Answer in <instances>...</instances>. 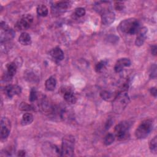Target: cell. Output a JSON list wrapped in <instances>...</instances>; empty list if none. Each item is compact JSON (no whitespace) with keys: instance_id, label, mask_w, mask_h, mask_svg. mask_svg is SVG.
<instances>
[{"instance_id":"cell-1","label":"cell","mask_w":157,"mask_h":157,"mask_svg":"<svg viewBox=\"0 0 157 157\" xmlns=\"http://www.w3.org/2000/svg\"><path fill=\"white\" fill-rule=\"evenodd\" d=\"M130 100L128 94L124 90L118 93L112 102V109L116 113H121L129 104Z\"/></svg>"},{"instance_id":"cell-2","label":"cell","mask_w":157,"mask_h":157,"mask_svg":"<svg viewBox=\"0 0 157 157\" xmlns=\"http://www.w3.org/2000/svg\"><path fill=\"white\" fill-rule=\"evenodd\" d=\"M118 29L123 33L132 35L137 33L140 29V25L136 19L129 18L121 21Z\"/></svg>"},{"instance_id":"cell-3","label":"cell","mask_w":157,"mask_h":157,"mask_svg":"<svg viewBox=\"0 0 157 157\" xmlns=\"http://www.w3.org/2000/svg\"><path fill=\"white\" fill-rule=\"evenodd\" d=\"M75 146V138L71 134L64 136L62 139L61 148V156L70 157L74 155Z\"/></svg>"},{"instance_id":"cell-4","label":"cell","mask_w":157,"mask_h":157,"mask_svg":"<svg viewBox=\"0 0 157 157\" xmlns=\"http://www.w3.org/2000/svg\"><path fill=\"white\" fill-rule=\"evenodd\" d=\"M153 129V121L151 119L144 120L137 127L135 131V136L137 139L145 138L150 133Z\"/></svg>"},{"instance_id":"cell-5","label":"cell","mask_w":157,"mask_h":157,"mask_svg":"<svg viewBox=\"0 0 157 157\" xmlns=\"http://www.w3.org/2000/svg\"><path fill=\"white\" fill-rule=\"evenodd\" d=\"M130 124L128 121H123L118 124L115 128V134L118 140H123L128 137V130Z\"/></svg>"},{"instance_id":"cell-6","label":"cell","mask_w":157,"mask_h":157,"mask_svg":"<svg viewBox=\"0 0 157 157\" xmlns=\"http://www.w3.org/2000/svg\"><path fill=\"white\" fill-rule=\"evenodd\" d=\"M33 22V17L31 14L24 15L16 23L15 28L20 30H26L28 29Z\"/></svg>"},{"instance_id":"cell-7","label":"cell","mask_w":157,"mask_h":157,"mask_svg":"<svg viewBox=\"0 0 157 157\" xmlns=\"http://www.w3.org/2000/svg\"><path fill=\"white\" fill-rule=\"evenodd\" d=\"M42 149L44 154L47 156H61V149L51 143L44 144Z\"/></svg>"},{"instance_id":"cell-8","label":"cell","mask_w":157,"mask_h":157,"mask_svg":"<svg viewBox=\"0 0 157 157\" xmlns=\"http://www.w3.org/2000/svg\"><path fill=\"white\" fill-rule=\"evenodd\" d=\"M70 7V3L68 1L57 2L52 7V12L53 14L59 15Z\"/></svg>"},{"instance_id":"cell-9","label":"cell","mask_w":157,"mask_h":157,"mask_svg":"<svg viewBox=\"0 0 157 157\" xmlns=\"http://www.w3.org/2000/svg\"><path fill=\"white\" fill-rule=\"evenodd\" d=\"M62 93L63 94V98L64 100L68 104H73L76 102L77 98L70 88L67 86L62 88Z\"/></svg>"},{"instance_id":"cell-10","label":"cell","mask_w":157,"mask_h":157,"mask_svg":"<svg viewBox=\"0 0 157 157\" xmlns=\"http://www.w3.org/2000/svg\"><path fill=\"white\" fill-rule=\"evenodd\" d=\"M4 91L9 98H12L15 95L19 94L21 92V88L17 85H9L5 87Z\"/></svg>"},{"instance_id":"cell-11","label":"cell","mask_w":157,"mask_h":157,"mask_svg":"<svg viewBox=\"0 0 157 157\" xmlns=\"http://www.w3.org/2000/svg\"><path fill=\"white\" fill-rule=\"evenodd\" d=\"M131 64V62L129 59L127 58H120L117 61L114 66V70L116 72H120L123 70L124 67H129Z\"/></svg>"},{"instance_id":"cell-12","label":"cell","mask_w":157,"mask_h":157,"mask_svg":"<svg viewBox=\"0 0 157 157\" xmlns=\"http://www.w3.org/2000/svg\"><path fill=\"white\" fill-rule=\"evenodd\" d=\"M147 31L148 30L146 27H142L139 29L137 33V35L135 41V44L137 46H141L143 45L146 39Z\"/></svg>"},{"instance_id":"cell-13","label":"cell","mask_w":157,"mask_h":157,"mask_svg":"<svg viewBox=\"0 0 157 157\" xmlns=\"http://www.w3.org/2000/svg\"><path fill=\"white\" fill-rule=\"evenodd\" d=\"M101 19L102 23L104 25H110L114 21L115 19V15L113 12L110 10H107L102 13Z\"/></svg>"},{"instance_id":"cell-14","label":"cell","mask_w":157,"mask_h":157,"mask_svg":"<svg viewBox=\"0 0 157 157\" xmlns=\"http://www.w3.org/2000/svg\"><path fill=\"white\" fill-rule=\"evenodd\" d=\"M15 36V31L11 28H7L5 30H1V43L8 42L12 40Z\"/></svg>"},{"instance_id":"cell-15","label":"cell","mask_w":157,"mask_h":157,"mask_svg":"<svg viewBox=\"0 0 157 157\" xmlns=\"http://www.w3.org/2000/svg\"><path fill=\"white\" fill-rule=\"evenodd\" d=\"M50 55L52 57L57 60H63L64 59V53L63 50L59 47H55L50 52Z\"/></svg>"},{"instance_id":"cell-16","label":"cell","mask_w":157,"mask_h":157,"mask_svg":"<svg viewBox=\"0 0 157 157\" xmlns=\"http://www.w3.org/2000/svg\"><path fill=\"white\" fill-rule=\"evenodd\" d=\"M18 42L23 45H28L31 43V37L28 33L23 32L19 36Z\"/></svg>"},{"instance_id":"cell-17","label":"cell","mask_w":157,"mask_h":157,"mask_svg":"<svg viewBox=\"0 0 157 157\" xmlns=\"http://www.w3.org/2000/svg\"><path fill=\"white\" fill-rule=\"evenodd\" d=\"M17 69V64L15 62H11L7 65V72H6L11 78L15 75Z\"/></svg>"},{"instance_id":"cell-18","label":"cell","mask_w":157,"mask_h":157,"mask_svg":"<svg viewBox=\"0 0 157 157\" xmlns=\"http://www.w3.org/2000/svg\"><path fill=\"white\" fill-rule=\"evenodd\" d=\"M56 85V78L53 76L50 77L45 83V88L48 91H53L55 90Z\"/></svg>"},{"instance_id":"cell-19","label":"cell","mask_w":157,"mask_h":157,"mask_svg":"<svg viewBox=\"0 0 157 157\" xmlns=\"http://www.w3.org/2000/svg\"><path fill=\"white\" fill-rule=\"evenodd\" d=\"M33 120H34V117L31 113H26L23 114V115L22 117L21 124L23 126L28 125L33 121Z\"/></svg>"},{"instance_id":"cell-20","label":"cell","mask_w":157,"mask_h":157,"mask_svg":"<svg viewBox=\"0 0 157 157\" xmlns=\"http://www.w3.org/2000/svg\"><path fill=\"white\" fill-rule=\"evenodd\" d=\"M10 131V127H8L6 126H1V131H0V136L1 140H5L7 138L9 135Z\"/></svg>"},{"instance_id":"cell-21","label":"cell","mask_w":157,"mask_h":157,"mask_svg":"<svg viewBox=\"0 0 157 157\" xmlns=\"http://www.w3.org/2000/svg\"><path fill=\"white\" fill-rule=\"evenodd\" d=\"M48 8L44 4L39 5L37 7V13L41 17H46L48 15Z\"/></svg>"},{"instance_id":"cell-22","label":"cell","mask_w":157,"mask_h":157,"mask_svg":"<svg viewBox=\"0 0 157 157\" xmlns=\"http://www.w3.org/2000/svg\"><path fill=\"white\" fill-rule=\"evenodd\" d=\"M100 96L101 97L105 100V101H111V100H113L114 98L113 96V93L108 91H102L100 93Z\"/></svg>"},{"instance_id":"cell-23","label":"cell","mask_w":157,"mask_h":157,"mask_svg":"<svg viewBox=\"0 0 157 157\" xmlns=\"http://www.w3.org/2000/svg\"><path fill=\"white\" fill-rule=\"evenodd\" d=\"M114 140H115L114 135L112 133H109L105 136L104 139V144L107 146L110 145L113 142Z\"/></svg>"},{"instance_id":"cell-24","label":"cell","mask_w":157,"mask_h":157,"mask_svg":"<svg viewBox=\"0 0 157 157\" xmlns=\"http://www.w3.org/2000/svg\"><path fill=\"white\" fill-rule=\"evenodd\" d=\"M107 64V61L106 60H102L98 62L96 66H95V70L97 72H102L105 67Z\"/></svg>"},{"instance_id":"cell-25","label":"cell","mask_w":157,"mask_h":157,"mask_svg":"<svg viewBox=\"0 0 157 157\" xmlns=\"http://www.w3.org/2000/svg\"><path fill=\"white\" fill-rule=\"evenodd\" d=\"M150 149L153 152L156 153L157 150V145H156V136H155L150 142Z\"/></svg>"},{"instance_id":"cell-26","label":"cell","mask_w":157,"mask_h":157,"mask_svg":"<svg viewBox=\"0 0 157 157\" xmlns=\"http://www.w3.org/2000/svg\"><path fill=\"white\" fill-rule=\"evenodd\" d=\"M19 109L22 110V111H29V110H33L34 107L33 106H32L30 104H27L26 102H21L20 105V107H19Z\"/></svg>"},{"instance_id":"cell-27","label":"cell","mask_w":157,"mask_h":157,"mask_svg":"<svg viewBox=\"0 0 157 157\" xmlns=\"http://www.w3.org/2000/svg\"><path fill=\"white\" fill-rule=\"evenodd\" d=\"M37 99V91L36 90L33 88L30 91V94L29 96V101L32 102L35 101Z\"/></svg>"},{"instance_id":"cell-28","label":"cell","mask_w":157,"mask_h":157,"mask_svg":"<svg viewBox=\"0 0 157 157\" xmlns=\"http://www.w3.org/2000/svg\"><path fill=\"white\" fill-rule=\"evenodd\" d=\"M86 12H85V9L83 7H78L76 8L74 12L75 15L78 17H81L85 15Z\"/></svg>"},{"instance_id":"cell-29","label":"cell","mask_w":157,"mask_h":157,"mask_svg":"<svg viewBox=\"0 0 157 157\" xmlns=\"http://www.w3.org/2000/svg\"><path fill=\"white\" fill-rule=\"evenodd\" d=\"M115 8L117 10H121L123 9L124 4L121 2H115Z\"/></svg>"},{"instance_id":"cell-30","label":"cell","mask_w":157,"mask_h":157,"mask_svg":"<svg viewBox=\"0 0 157 157\" xmlns=\"http://www.w3.org/2000/svg\"><path fill=\"white\" fill-rule=\"evenodd\" d=\"M150 93H151L154 97H156V94H157L156 88L155 87L151 88V89H150Z\"/></svg>"},{"instance_id":"cell-31","label":"cell","mask_w":157,"mask_h":157,"mask_svg":"<svg viewBox=\"0 0 157 157\" xmlns=\"http://www.w3.org/2000/svg\"><path fill=\"white\" fill-rule=\"evenodd\" d=\"M156 49H157V47L156 45H153L151 48V54L153 55L154 56H156Z\"/></svg>"},{"instance_id":"cell-32","label":"cell","mask_w":157,"mask_h":157,"mask_svg":"<svg viewBox=\"0 0 157 157\" xmlns=\"http://www.w3.org/2000/svg\"><path fill=\"white\" fill-rule=\"evenodd\" d=\"M25 150H20L18 153V156H24L25 155Z\"/></svg>"}]
</instances>
